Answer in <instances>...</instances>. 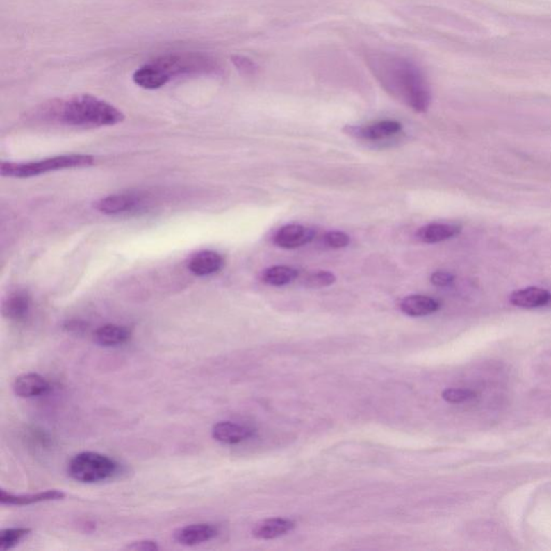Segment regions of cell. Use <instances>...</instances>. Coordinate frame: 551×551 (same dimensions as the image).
<instances>
[{
	"instance_id": "3",
	"label": "cell",
	"mask_w": 551,
	"mask_h": 551,
	"mask_svg": "<svg viewBox=\"0 0 551 551\" xmlns=\"http://www.w3.org/2000/svg\"><path fill=\"white\" fill-rule=\"evenodd\" d=\"M93 164V156L86 154H68V156L44 158L36 162H3L0 164V174L3 177L23 179L58 170L89 167Z\"/></svg>"
},
{
	"instance_id": "22",
	"label": "cell",
	"mask_w": 551,
	"mask_h": 551,
	"mask_svg": "<svg viewBox=\"0 0 551 551\" xmlns=\"http://www.w3.org/2000/svg\"><path fill=\"white\" fill-rule=\"evenodd\" d=\"M29 527H8L0 531V550H10L28 536Z\"/></svg>"
},
{
	"instance_id": "13",
	"label": "cell",
	"mask_w": 551,
	"mask_h": 551,
	"mask_svg": "<svg viewBox=\"0 0 551 551\" xmlns=\"http://www.w3.org/2000/svg\"><path fill=\"white\" fill-rule=\"evenodd\" d=\"M509 302L516 307L525 309L546 307L551 305V293L542 288L529 286L513 292L509 296Z\"/></svg>"
},
{
	"instance_id": "23",
	"label": "cell",
	"mask_w": 551,
	"mask_h": 551,
	"mask_svg": "<svg viewBox=\"0 0 551 551\" xmlns=\"http://www.w3.org/2000/svg\"><path fill=\"white\" fill-rule=\"evenodd\" d=\"M336 281V277L333 272L327 270H318V272H311L306 276L303 280L304 286L311 289H321L325 286H332Z\"/></svg>"
},
{
	"instance_id": "10",
	"label": "cell",
	"mask_w": 551,
	"mask_h": 551,
	"mask_svg": "<svg viewBox=\"0 0 551 551\" xmlns=\"http://www.w3.org/2000/svg\"><path fill=\"white\" fill-rule=\"evenodd\" d=\"M211 434L217 442L235 445L251 438L254 434V429L248 425H239L231 421H221L213 425Z\"/></svg>"
},
{
	"instance_id": "12",
	"label": "cell",
	"mask_w": 551,
	"mask_h": 551,
	"mask_svg": "<svg viewBox=\"0 0 551 551\" xmlns=\"http://www.w3.org/2000/svg\"><path fill=\"white\" fill-rule=\"evenodd\" d=\"M223 265H224L223 256L220 253L211 250L195 253L188 263L190 272L199 277L215 274L222 270Z\"/></svg>"
},
{
	"instance_id": "14",
	"label": "cell",
	"mask_w": 551,
	"mask_h": 551,
	"mask_svg": "<svg viewBox=\"0 0 551 551\" xmlns=\"http://www.w3.org/2000/svg\"><path fill=\"white\" fill-rule=\"evenodd\" d=\"M462 227L450 223H431L417 231V238L423 244H438L458 236Z\"/></svg>"
},
{
	"instance_id": "21",
	"label": "cell",
	"mask_w": 551,
	"mask_h": 551,
	"mask_svg": "<svg viewBox=\"0 0 551 551\" xmlns=\"http://www.w3.org/2000/svg\"><path fill=\"white\" fill-rule=\"evenodd\" d=\"M299 277V270L289 266L277 265L262 272V281L272 286H283Z\"/></svg>"
},
{
	"instance_id": "6",
	"label": "cell",
	"mask_w": 551,
	"mask_h": 551,
	"mask_svg": "<svg viewBox=\"0 0 551 551\" xmlns=\"http://www.w3.org/2000/svg\"><path fill=\"white\" fill-rule=\"evenodd\" d=\"M401 123L392 120H384L365 126H347L345 131L354 138L366 141H381L401 134Z\"/></svg>"
},
{
	"instance_id": "9",
	"label": "cell",
	"mask_w": 551,
	"mask_h": 551,
	"mask_svg": "<svg viewBox=\"0 0 551 551\" xmlns=\"http://www.w3.org/2000/svg\"><path fill=\"white\" fill-rule=\"evenodd\" d=\"M13 392L22 399H34L44 395L51 390L50 384L46 378L36 372L23 374L13 382Z\"/></svg>"
},
{
	"instance_id": "4",
	"label": "cell",
	"mask_w": 551,
	"mask_h": 551,
	"mask_svg": "<svg viewBox=\"0 0 551 551\" xmlns=\"http://www.w3.org/2000/svg\"><path fill=\"white\" fill-rule=\"evenodd\" d=\"M120 464L115 459L93 451L76 454L68 463L70 478L82 484H97L117 475Z\"/></svg>"
},
{
	"instance_id": "8",
	"label": "cell",
	"mask_w": 551,
	"mask_h": 551,
	"mask_svg": "<svg viewBox=\"0 0 551 551\" xmlns=\"http://www.w3.org/2000/svg\"><path fill=\"white\" fill-rule=\"evenodd\" d=\"M315 231L299 224L284 225L274 236V244L282 249H296L309 244Z\"/></svg>"
},
{
	"instance_id": "7",
	"label": "cell",
	"mask_w": 551,
	"mask_h": 551,
	"mask_svg": "<svg viewBox=\"0 0 551 551\" xmlns=\"http://www.w3.org/2000/svg\"><path fill=\"white\" fill-rule=\"evenodd\" d=\"M219 529L211 523H195L180 527L174 533V539L182 546L193 547L215 538Z\"/></svg>"
},
{
	"instance_id": "27",
	"label": "cell",
	"mask_w": 551,
	"mask_h": 551,
	"mask_svg": "<svg viewBox=\"0 0 551 551\" xmlns=\"http://www.w3.org/2000/svg\"><path fill=\"white\" fill-rule=\"evenodd\" d=\"M233 63H234L235 66H236L239 70L245 72V74H256V65L254 64L252 60H249V58H244V56H234V58H233Z\"/></svg>"
},
{
	"instance_id": "17",
	"label": "cell",
	"mask_w": 551,
	"mask_h": 551,
	"mask_svg": "<svg viewBox=\"0 0 551 551\" xmlns=\"http://www.w3.org/2000/svg\"><path fill=\"white\" fill-rule=\"evenodd\" d=\"M400 308L409 317H425L438 311L441 304L429 296L409 295L401 302Z\"/></svg>"
},
{
	"instance_id": "26",
	"label": "cell",
	"mask_w": 551,
	"mask_h": 551,
	"mask_svg": "<svg viewBox=\"0 0 551 551\" xmlns=\"http://www.w3.org/2000/svg\"><path fill=\"white\" fill-rule=\"evenodd\" d=\"M454 281V276L449 272H433L431 276V282L436 286H448Z\"/></svg>"
},
{
	"instance_id": "20",
	"label": "cell",
	"mask_w": 551,
	"mask_h": 551,
	"mask_svg": "<svg viewBox=\"0 0 551 551\" xmlns=\"http://www.w3.org/2000/svg\"><path fill=\"white\" fill-rule=\"evenodd\" d=\"M133 80L137 85L147 90L160 89L168 82L153 63L138 68L133 74Z\"/></svg>"
},
{
	"instance_id": "1",
	"label": "cell",
	"mask_w": 551,
	"mask_h": 551,
	"mask_svg": "<svg viewBox=\"0 0 551 551\" xmlns=\"http://www.w3.org/2000/svg\"><path fill=\"white\" fill-rule=\"evenodd\" d=\"M368 65L382 88L415 110L425 113L431 105V91L425 76L411 60L389 54L374 55Z\"/></svg>"
},
{
	"instance_id": "24",
	"label": "cell",
	"mask_w": 551,
	"mask_h": 551,
	"mask_svg": "<svg viewBox=\"0 0 551 551\" xmlns=\"http://www.w3.org/2000/svg\"><path fill=\"white\" fill-rule=\"evenodd\" d=\"M443 399L451 404H462L472 401L475 397V392L468 389H446L442 393Z\"/></svg>"
},
{
	"instance_id": "11",
	"label": "cell",
	"mask_w": 551,
	"mask_h": 551,
	"mask_svg": "<svg viewBox=\"0 0 551 551\" xmlns=\"http://www.w3.org/2000/svg\"><path fill=\"white\" fill-rule=\"evenodd\" d=\"M66 494L60 490H46L33 494H13L6 490H0V502L3 505L28 506L43 502L60 501Z\"/></svg>"
},
{
	"instance_id": "25",
	"label": "cell",
	"mask_w": 551,
	"mask_h": 551,
	"mask_svg": "<svg viewBox=\"0 0 551 551\" xmlns=\"http://www.w3.org/2000/svg\"><path fill=\"white\" fill-rule=\"evenodd\" d=\"M323 240L327 247L333 249L345 248L350 244V237L344 231H329L323 237Z\"/></svg>"
},
{
	"instance_id": "18",
	"label": "cell",
	"mask_w": 551,
	"mask_h": 551,
	"mask_svg": "<svg viewBox=\"0 0 551 551\" xmlns=\"http://www.w3.org/2000/svg\"><path fill=\"white\" fill-rule=\"evenodd\" d=\"M140 204V199L136 196L129 194H117L101 198V201L96 203L95 207L98 211L105 215H120V213H129L133 211Z\"/></svg>"
},
{
	"instance_id": "28",
	"label": "cell",
	"mask_w": 551,
	"mask_h": 551,
	"mask_svg": "<svg viewBox=\"0 0 551 551\" xmlns=\"http://www.w3.org/2000/svg\"><path fill=\"white\" fill-rule=\"evenodd\" d=\"M129 550L134 551H156L160 549L158 543L151 539H142L138 542H133L126 547Z\"/></svg>"
},
{
	"instance_id": "15",
	"label": "cell",
	"mask_w": 551,
	"mask_h": 551,
	"mask_svg": "<svg viewBox=\"0 0 551 551\" xmlns=\"http://www.w3.org/2000/svg\"><path fill=\"white\" fill-rule=\"evenodd\" d=\"M295 523L286 518H268L256 523L252 529L253 537L274 539L293 530Z\"/></svg>"
},
{
	"instance_id": "2",
	"label": "cell",
	"mask_w": 551,
	"mask_h": 551,
	"mask_svg": "<svg viewBox=\"0 0 551 551\" xmlns=\"http://www.w3.org/2000/svg\"><path fill=\"white\" fill-rule=\"evenodd\" d=\"M58 119L72 126H111L122 122L124 115L107 101L92 95L69 98L56 109Z\"/></svg>"
},
{
	"instance_id": "19",
	"label": "cell",
	"mask_w": 551,
	"mask_h": 551,
	"mask_svg": "<svg viewBox=\"0 0 551 551\" xmlns=\"http://www.w3.org/2000/svg\"><path fill=\"white\" fill-rule=\"evenodd\" d=\"M31 309V299L24 291H17L10 294L3 303V315L9 320L22 321L28 315Z\"/></svg>"
},
{
	"instance_id": "5",
	"label": "cell",
	"mask_w": 551,
	"mask_h": 551,
	"mask_svg": "<svg viewBox=\"0 0 551 551\" xmlns=\"http://www.w3.org/2000/svg\"><path fill=\"white\" fill-rule=\"evenodd\" d=\"M152 63L162 72L167 81L174 76L206 72L215 68L213 60L203 55L193 54V53L165 55L156 58Z\"/></svg>"
},
{
	"instance_id": "16",
	"label": "cell",
	"mask_w": 551,
	"mask_h": 551,
	"mask_svg": "<svg viewBox=\"0 0 551 551\" xmlns=\"http://www.w3.org/2000/svg\"><path fill=\"white\" fill-rule=\"evenodd\" d=\"M131 331L124 325L106 324L98 327L94 333V339L99 346L111 348L126 344L131 339Z\"/></svg>"
}]
</instances>
